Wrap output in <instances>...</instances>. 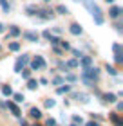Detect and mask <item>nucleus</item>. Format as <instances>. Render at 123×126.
<instances>
[{
    "label": "nucleus",
    "mask_w": 123,
    "mask_h": 126,
    "mask_svg": "<svg viewBox=\"0 0 123 126\" xmlns=\"http://www.w3.org/2000/svg\"><path fill=\"white\" fill-rule=\"evenodd\" d=\"M81 2H83V5H85L87 9H89V13L92 15L94 22H96L98 25H101L105 20H103V15H101V9H99L98 5H96V2H94V0H81Z\"/></svg>",
    "instance_id": "nucleus-1"
},
{
    "label": "nucleus",
    "mask_w": 123,
    "mask_h": 126,
    "mask_svg": "<svg viewBox=\"0 0 123 126\" xmlns=\"http://www.w3.org/2000/svg\"><path fill=\"white\" fill-rule=\"evenodd\" d=\"M99 76V70L96 67H89V68H83V72H81V79H87V81H92L94 83Z\"/></svg>",
    "instance_id": "nucleus-2"
},
{
    "label": "nucleus",
    "mask_w": 123,
    "mask_h": 126,
    "mask_svg": "<svg viewBox=\"0 0 123 126\" xmlns=\"http://www.w3.org/2000/svg\"><path fill=\"white\" fill-rule=\"evenodd\" d=\"M47 67V63H45V60L42 58V56H34L33 61H31V68L33 70H40V68H45Z\"/></svg>",
    "instance_id": "nucleus-3"
},
{
    "label": "nucleus",
    "mask_w": 123,
    "mask_h": 126,
    "mask_svg": "<svg viewBox=\"0 0 123 126\" xmlns=\"http://www.w3.org/2000/svg\"><path fill=\"white\" fill-rule=\"evenodd\" d=\"M29 61V56L27 54H24V56H20L18 60H16V63H15V72H20V70H24V65Z\"/></svg>",
    "instance_id": "nucleus-4"
},
{
    "label": "nucleus",
    "mask_w": 123,
    "mask_h": 126,
    "mask_svg": "<svg viewBox=\"0 0 123 126\" xmlns=\"http://www.w3.org/2000/svg\"><path fill=\"white\" fill-rule=\"evenodd\" d=\"M36 16H40L42 20H51L52 16H54V11H49V9H44V11H40V9H38Z\"/></svg>",
    "instance_id": "nucleus-5"
},
{
    "label": "nucleus",
    "mask_w": 123,
    "mask_h": 126,
    "mask_svg": "<svg viewBox=\"0 0 123 126\" xmlns=\"http://www.w3.org/2000/svg\"><path fill=\"white\" fill-rule=\"evenodd\" d=\"M78 65H81L83 68H89L92 65V58H91V56H81L80 61H78Z\"/></svg>",
    "instance_id": "nucleus-6"
},
{
    "label": "nucleus",
    "mask_w": 123,
    "mask_h": 126,
    "mask_svg": "<svg viewBox=\"0 0 123 126\" xmlns=\"http://www.w3.org/2000/svg\"><path fill=\"white\" fill-rule=\"evenodd\" d=\"M69 31H71V34H74V36H80V34L83 32V29H81L80 24H73L71 27H69Z\"/></svg>",
    "instance_id": "nucleus-7"
},
{
    "label": "nucleus",
    "mask_w": 123,
    "mask_h": 126,
    "mask_svg": "<svg viewBox=\"0 0 123 126\" xmlns=\"http://www.w3.org/2000/svg\"><path fill=\"white\" fill-rule=\"evenodd\" d=\"M120 15H121V7H118V5H112V7L109 9V16L110 18H118Z\"/></svg>",
    "instance_id": "nucleus-8"
},
{
    "label": "nucleus",
    "mask_w": 123,
    "mask_h": 126,
    "mask_svg": "<svg viewBox=\"0 0 123 126\" xmlns=\"http://www.w3.org/2000/svg\"><path fill=\"white\" fill-rule=\"evenodd\" d=\"M7 108H9L11 112H13V115H16V117H20V108L16 106V105H15L13 101H7Z\"/></svg>",
    "instance_id": "nucleus-9"
},
{
    "label": "nucleus",
    "mask_w": 123,
    "mask_h": 126,
    "mask_svg": "<svg viewBox=\"0 0 123 126\" xmlns=\"http://www.w3.org/2000/svg\"><path fill=\"white\" fill-rule=\"evenodd\" d=\"M24 38L25 40H29V42H38V32H31V31H27V32H24Z\"/></svg>",
    "instance_id": "nucleus-10"
},
{
    "label": "nucleus",
    "mask_w": 123,
    "mask_h": 126,
    "mask_svg": "<svg viewBox=\"0 0 123 126\" xmlns=\"http://www.w3.org/2000/svg\"><path fill=\"white\" fill-rule=\"evenodd\" d=\"M74 97H76V99H78V101H81V103H83V105H87V103H89V95H87V94H83V92H78V94H74Z\"/></svg>",
    "instance_id": "nucleus-11"
},
{
    "label": "nucleus",
    "mask_w": 123,
    "mask_h": 126,
    "mask_svg": "<svg viewBox=\"0 0 123 126\" xmlns=\"http://www.w3.org/2000/svg\"><path fill=\"white\" fill-rule=\"evenodd\" d=\"M25 13H27L29 16H34V15L38 13V7H36V5H27V7H25Z\"/></svg>",
    "instance_id": "nucleus-12"
},
{
    "label": "nucleus",
    "mask_w": 123,
    "mask_h": 126,
    "mask_svg": "<svg viewBox=\"0 0 123 126\" xmlns=\"http://www.w3.org/2000/svg\"><path fill=\"white\" fill-rule=\"evenodd\" d=\"M110 119H112L114 126H123V121L120 119V115H118V113H112V115H110Z\"/></svg>",
    "instance_id": "nucleus-13"
},
{
    "label": "nucleus",
    "mask_w": 123,
    "mask_h": 126,
    "mask_svg": "<svg viewBox=\"0 0 123 126\" xmlns=\"http://www.w3.org/2000/svg\"><path fill=\"white\" fill-rule=\"evenodd\" d=\"M56 13H60V15H69V9H67V5H63V4L56 5Z\"/></svg>",
    "instance_id": "nucleus-14"
},
{
    "label": "nucleus",
    "mask_w": 123,
    "mask_h": 126,
    "mask_svg": "<svg viewBox=\"0 0 123 126\" xmlns=\"http://www.w3.org/2000/svg\"><path fill=\"white\" fill-rule=\"evenodd\" d=\"M29 115H31L33 119H40V117H42V112H40L38 108H31V112H29Z\"/></svg>",
    "instance_id": "nucleus-15"
},
{
    "label": "nucleus",
    "mask_w": 123,
    "mask_h": 126,
    "mask_svg": "<svg viewBox=\"0 0 123 126\" xmlns=\"http://www.w3.org/2000/svg\"><path fill=\"white\" fill-rule=\"evenodd\" d=\"M2 94H4V95H7V97H9V95H13V88H11L9 85H4V87H2Z\"/></svg>",
    "instance_id": "nucleus-16"
},
{
    "label": "nucleus",
    "mask_w": 123,
    "mask_h": 126,
    "mask_svg": "<svg viewBox=\"0 0 123 126\" xmlns=\"http://www.w3.org/2000/svg\"><path fill=\"white\" fill-rule=\"evenodd\" d=\"M103 99H105V103H116V95L114 94H105Z\"/></svg>",
    "instance_id": "nucleus-17"
},
{
    "label": "nucleus",
    "mask_w": 123,
    "mask_h": 126,
    "mask_svg": "<svg viewBox=\"0 0 123 126\" xmlns=\"http://www.w3.org/2000/svg\"><path fill=\"white\" fill-rule=\"evenodd\" d=\"M105 70H107V72L110 74V76H118V70H116V68H114L112 65H107V67H105Z\"/></svg>",
    "instance_id": "nucleus-18"
},
{
    "label": "nucleus",
    "mask_w": 123,
    "mask_h": 126,
    "mask_svg": "<svg viewBox=\"0 0 123 126\" xmlns=\"http://www.w3.org/2000/svg\"><path fill=\"white\" fill-rule=\"evenodd\" d=\"M9 36H15V38H16V36H20V29L13 25V27H11V31H9Z\"/></svg>",
    "instance_id": "nucleus-19"
},
{
    "label": "nucleus",
    "mask_w": 123,
    "mask_h": 126,
    "mask_svg": "<svg viewBox=\"0 0 123 126\" xmlns=\"http://www.w3.org/2000/svg\"><path fill=\"white\" fill-rule=\"evenodd\" d=\"M9 50H13V52L20 50V43H18V42H13V43H9Z\"/></svg>",
    "instance_id": "nucleus-20"
},
{
    "label": "nucleus",
    "mask_w": 123,
    "mask_h": 126,
    "mask_svg": "<svg viewBox=\"0 0 123 126\" xmlns=\"http://www.w3.org/2000/svg\"><path fill=\"white\" fill-rule=\"evenodd\" d=\"M65 67H69V68H76V67H78V60H69V61L65 63Z\"/></svg>",
    "instance_id": "nucleus-21"
},
{
    "label": "nucleus",
    "mask_w": 123,
    "mask_h": 126,
    "mask_svg": "<svg viewBox=\"0 0 123 126\" xmlns=\"http://www.w3.org/2000/svg\"><path fill=\"white\" fill-rule=\"evenodd\" d=\"M69 90H71V87H69V85H65V87H58L56 92H58V94H67Z\"/></svg>",
    "instance_id": "nucleus-22"
},
{
    "label": "nucleus",
    "mask_w": 123,
    "mask_h": 126,
    "mask_svg": "<svg viewBox=\"0 0 123 126\" xmlns=\"http://www.w3.org/2000/svg\"><path fill=\"white\" fill-rule=\"evenodd\" d=\"M27 87L31 88V90H34V88L38 87V85H36V79H27Z\"/></svg>",
    "instance_id": "nucleus-23"
},
{
    "label": "nucleus",
    "mask_w": 123,
    "mask_h": 126,
    "mask_svg": "<svg viewBox=\"0 0 123 126\" xmlns=\"http://www.w3.org/2000/svg\"><path fill=\"white\" fill-rule=\"evenodd\" d=\"M112 50H114V54H121V43H114Z\"/></svg>",
    "instance_id": "nucleus-24"
},
{
    "label": "nucleus",
    "mask_w": 123,
    "mask_h": 126,
    "mask_svg": "<svg viewBox=\"0 0 123 126\" xmlns=\"http://www.w3.org/2000/svg\"><path fill=\"white\" fill-rule=\"evenodd\" d=\"M73 124H76V126H78V124H83V119H81L80 115H74V117H73Z\"/></svg>",
    "instance_id": "nucleus-25"
},
{
    "label": "nucleus",
    "mask_w": 123,
    "mask_h": 126,
    "mask_svg": "<svg viewBox=\"0 0 123 126\" xmlns=\"http://www.w3.org/2000/svg\"><path fill=\"white\" fill-rule=\"evenodd\" d=\"M20 74L24 79H31V70H20Z\"/></svg>",
    "instance_id": "nucleus-26"
},
{
    "label": "nucleus",
    "mask_w": 123,
    "mask_h": 126,
    "mask_svg": "<svg viewBox=\"0 0 123 126\" xmlns=\"http://www.w3.org/2000/svg\"><path fill=\"white\" fill-rule=\"evenodd\" d=\"M0 5H2V9L5 11V13L9 11V4H7V0H0Z\"/></svg>",
    "instance_id": "nucleus-27"
},
{
    "label": "nucleus",
    "mask_w": 123,
    "mask_h": 126,
    "mask_svg": "<svg viewBox=\"0 0 123 126\" xmlns=\"http://www.w3.org/2000/svg\"><path fill=\"white\" fill-rule=\"evenodd\" d=\"M63 81H65V79H63V78H60V76H56L54 79H52V85H62Z\"/></svg>",
    "instance_id": "nucleus-28"
},
{
    "label": "nucleus",
    "mask_w": 123,
    "mask_h": 126,
    "mask_svg": "<svg viewBox=\"0 0 123 126\" xmlns=\"http://www.w3.org/2000/svg\"><path fill=\"white\" fill-rule=\"evenodd\" d=\"M13 97H15V101H16V103H22V101L25 99V97L22 95V94H13Z\"/></svg>",
    "instance_id": "nucleus-29"
},
{
    "label": "nucleus",
    "mask_w": 123,
    "mask_h": 126,
    "mask_svg": "<svg viewBox=\"0 0 123 126\" xmlns=\"http://www.w3.org/2000/svg\"><path fill=\"white\" fill-rule=\"evenodd\" d=\"M54 105H56V101H54V99H47V101H45V108H52Z\"/></svg>",
    "instance_id": "nucleus-30"
},
{
    "label": "nucleus",
    "mask_w": 123,
    "mask_h": 126,
    "mask_svg": "<svg viewBox=\"0 0 123 126\" xmlns=\"http://www.w3.org/2000/svg\"><path fill=\"white\" fill-rule=\"evenodd\" d=\"M49 42H51V43H52V45L56 47V45L60 43V38H56V36H51V38H49Z\"/></svg>",
    "instance_id": "nucleus-31"
},
{
    "label": "nucleus",
    "mask_w": 123,
    "mask_h": 126,
    "mask_svg": "<svg viewBox=\"0 0 123 126\" xmlns=\"http://www.w3.org/2000/svg\"><path fill=\"white\" fill-rule=\"evenodd\" d=\"M65 79H67V81H71V83H74V81H76L78 78H76L74 74H67V76H65Z\"/></svg>",
    "instance_id": "nucleus-32"
},
{
    "label": "nucleus",
    "mask_w": 123,
    "mask_h": 126,
    "mask_svg": "<svg viewBox=\"0 0 123 126\" xmlns=\"http://www.w3.org/2000/svg\"><path fill=\"white\" fill-rule=\"evenodd\" d=\"M60 43H62V49H63V50H67V49H71V45H69L67 42H62V40H60Z\"/></svg>",
    "instance_id": "nucleus-33"
},
{
    "label": "nucleus",
    "mask_w": 123,
    "mask_h": 126,
    "mask_svg": "<svg viewBox=\"0 0 123 126\" xmlns=\"http://www.w3.org/2000/svg\"><path fill=\"white\" fill-rule=\"evenodd\" d=\"M114 56H116V58H114V60H116V63H123V58H121L123 54H114Z\"/></svg>",
    "instance_id": "nucleus-34"
},
{
    "label": "nucleus",
    "mask_w": 123,
    "mask_h": 126,
    "mask_svg": "<svg viewBox=\"0 0 123 126\" xmlns=\"http://www.w3.org/2000/svg\"><path fill=\"white\" fill-rule=\"evenodd\" d=\"M47 126H56V121L54 119H47Z\"/></svg>",
    "instance_id": "nucleus-35"
},
{
    "label": "nucleus",
    "mask_w": 123,
    "mask_h": 126,
    "mask_svg": "<svg viewBox=\"0 0 123 126\" xmlns=\"http://www.w3.org/2000/svg\"><path fill=\"white\" fill-rule=\"evenodd\" d=\"M73 54L76 56V58H81V54H80V50H76V49H73Z\"/></svg>",
    "instance_id": "nucleus-36"
},
{
    "label": "nucleus",
    "mask_w": 123,
    "mask_h": 126,
    "mask_svg": "<svg viewBox=\"0 0 123 126\" xmlns=\"http://www.w3.org/2000/svg\"><path fill=\"white\" fill-rule=\"evenodd\" d=\"M85 126H99V124H98V123H94V121H89Z\"/></svg>",
    "instance_id": "nucleus-37"
},
{
    "label": "nucleus",
    "mask_w": 123,
    "mask_h": 126,
    "mask_svg": "<svg viewBox=\"0 0 123 126\" xmlns=\"http://www.w3.org/2000/svg\"><path fill=\"white\" fill-rule=\"evenodd\" d=\"M44 38L49 40V38H51V32H49V31H44Z\"/></svg>",
    "instance_id": "nucleus-38"
},
{
    "label": "nucleus",
    "mask_w": 123,
    "mask_h": 126,
    "mask_svg": "<svg viewBox=\"0 0 123 126\" xmlns=\"http://www.w3.org/2000/svg\"><path fill=\"white\" fill-rule=\"evenodd\" d=\"M4 29H5V25H4V24H0V32H4Z\"/></svg>",
    "instance_id": "nucleus-39"
},
{
    "label": "nucleus",
    "mask_w": 123,
    "mask_h": 126,
    "mask_svg": "<svg viewBox=\"0 0 123 126\" xmlns=\"http://www.w3.org/2000/svg\"><path fill=\"white\" fill-rule=\"evenodd\" d=\"M20 126H27V123L24 121V119H22V121H20Z\"/></svg>",
    "instance_id": "nucleus-40"
},
{
    "label": "nucleus",
    "mask_w": 123,
    "mask_h": 126,
    "mask_svg": "<svg viewBox=\"0 0 123 126\" xmlns=\"http://www.w3.org/2000/svg\"><path fill=\"white\" fill-rule=\"evenodd\" d=\"M105 2H107V4H112V2H114V0H105Z\"/></svg>",
    "instance_id": "nucleus-41"
},
{
    "label": "nucleus",
    "mask_w": 123,
    "mask_h": 126,
    "mask_svg": "<svg viewBox=\"0 0 123 126\" xmlns=\"http://www.w3.org/2000/svg\"><path fill=\"white\" fill-rule=\"evenodd\" d=\"M44 2H51V0H44Z\"/></svg>",
    "instance_id": "nucleus-42"
},
{
    "label": "nucleus",
    "mask_w": 123,
    "mask_h": 126,
    "mask_svg": "<svg viewBox=\"0 0 123 126\" xmlns=\"http://www.w3.org/2000/svg\"><path fill=\"white\" fill-rule=\"evenodd\" d=\"M33 126H40V124H33Z\"/></svg>",
    "instance_id": "nucleus-43"
},
{
    "label": "nucleus",
    "mask_w": 123,
    "mask_h": 126,
    "mask_svg": "<svg viewBox=\"0 0 123 126\" xmlns=\"http://www.w3.org/2000/svg\"><path fill=\"white\" fill-rule=\"evenodd\" d=\"M71 126H76V124H71Z\"/></svg>",
    "instance_id": "nucleus-44"
}]
</instances>
